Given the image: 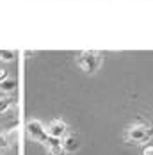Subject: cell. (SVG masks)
<instances>
[{
	"instance_id": "cell-4",
	"label": "cell",
	"mask_w": 153,
	"mask_h": 155,
	"mask_svg": "<svg viewBox=\"0 0 153 155\" xmlns=\"http://www.w3.org/2000/svg\"><path fill=\"white\" fill-rule=\"evenodd\" d=\"M66 130H68V127L61 120H54L52 123L48 125V128H46L48 136H54V137H59V139H62L66 136Z\"/></svg>"
},
{
	"instance_id": "cell-6",
	"label": "cell",
	"mask_w": 153,
	"mask_h": 155,
	"mask_svg": "<svg viewBox=\"0 0 153 155\" xmlns=\"http://www.w3.org/2000/svg\"><path fill=\"white\" fill-rule=\"evenodd\" d=\"M0 89H2L4 93L15 91L16 89V80L15 78H5V80H2V82H0Z\"/></svg>"
},
{
	"instance_id": "cell-7",
	"label": "cell",
	"mask_w": 153,
	"mask_h": 155,
	"mask_svg": "<svg viewBox=\"0 0 153 155\" xmlns=\"http://www.w3.org/2000/svg\"><path fill=\"white\" fill-rule=\"evenodd\" d=\"M13 105V98L11 96H0V114L7 112Z\"/></svg>"
},
{
	"instance_id": "cell-13",
	"label": "cell",
	"mask_w": 153,
	"mask_h": 155,
	"mask_svg": "<svg viewBox=\"0 0 153 155\" xmlns=\"http://www.w3.org/2000/svg\"><path fill=\"white\" fill-rule=\"evenodd\" d=\"M0 134H4V132H2V127H0Z\"/></svg>"
},
{
	"instance_id": "cell-12",
	"label": "cell",
	"mask_w": 153,
	"mask_h": 155,
	"mask_svg": "<svg viewBox=\"0 0 153 155\" xmlns=\"http://www.w3.org/2000/svg\"><path fill=\"white\" fill-rule=\"evenodd\" d=\"M142 155H153V146H146L144 152H142Z\"/></svg>"
},
{
	"instance_id": "cell-11",
	"label": "cell",
	"mask_w": 153,
	"mask_h": 155,
	"mask_svg": "<svg viewBox=\"0 0 153 155\" xmlns=\"http://www.w3.org/2000/svg\"><path fill=\"white\" fill-rule=\"evenodd\" d=\"M5 78H7V71H5L4 68H0V82H2V80H5Z\"/></svg>"
},
{
	"instance_id": "cell-5",
	"label": "cell",
	"mask_w": 153,
	"mask_h": 155,
	"mask_svg": "<svg viewBox=\"0 0 153 155\" xmlns=\"http://www.w3.org/2000/svg\"><path fill=\"white\" fill-rule=\"evenodd\" d=\"M62 148H64V152H76V150H78V139L73 137V136L64 137V141H62Z\"/></svg>"
},
{
	"instance_id": "cell-3",
	"label": "cell",
	"mask_w": 153,
	"mask_h": 155,
	"mask_svg": "<svg viewBox=\"0 0 153 155\" xmlns=\"http://www.w3.org/2000/svg\"><path fill=\"white\" fill-rule=\"evenodd\" d=\"M27 132H29V136H31L32 139H37L41 141V143H45L48 139V132H46V128L41 125V121H37V120H32L27 123Z\"/></svg>"
},
{
	"instance_id": "cell-10",
	"label": "cell",
	"mask_w": 153,
	"mask_h": 155,
	"mask_svg": "<svg viewBox=\"0 0 153 155\" xmlns=\"http://www.w3.org/2000/svg\"><path fill=\"white\" fill-rule=\"evenodd\" d=\"M7 148H9V139H7V136L0 134V150L4 152V150H7Z\"/></svg>"
},
{
	"instance_id": "cell-1",
	"label": "cell",
	"mask_w": 153,
	"mask_h": 155,
	"mask_svg": "<svg viewBox=\"0 0 153 155\" xmlns=\"http://www.w3.org/2000/svg\"><path fill=\"white\" fill-rule=\"evenodd\" d=\"M75 62L86 73H96L102 68L103 55L100 52H96V50H82V52H76Z\"/></svg>"
},
{
	"instance_id": "cell-2",
	"label": "cell",
	"mask_w": 153,
	"mask_h": 155,
	"mask_svg": "<svg viewBox=\"0 0 153 155\" xmlns=\"http://www.w3.org/2000/svg\"><path fill=\"white\" fill-rule=\"evenodd\" d=\"M153 136V128L150 125H144V123H137V125H132L128 127L125 137L134 143H148L150 137Z\"/></svg>"
},
{
	"instance_id": "cell-8",
	"label": "cell",
	"mask_w": 153,
	"mask_h": 155,
	"mask_svg": "<svg viewBox=\"0 0 153 155\" xmlns=\"http://www.w3.org/2000/svg\"><path fill=\"white\" fill-rule=\"evenodd\" d=\"M46 148H48V153H50V155H64L62 143H61V144H54V146H46Z\"/></svg>"
},
{
	"instance_id": "cell-9",
	"label": "cell",
	"mask_w": 153,
	"mask_h": 155,
	"mask_svg": "<svg viewBox=\"0 0 153 155\" xmlns=\"http://www.w3.org/2000/svg\"><path fill=\"white\" fill-rule=\"evenodd\" d=\"M15 52L13 50H0V61H13Z\"/></svg>"
}]
</instances>
